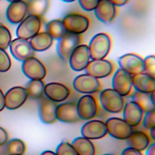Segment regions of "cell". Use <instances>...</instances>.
Here are the masks:
<instances>
[{
	"instance_id": "1",
	"label": "cell",
	"mask_w": 155,
	"mask_h": 155,
	"mask_svg": "<svg viewBox=\"0 0 155 155\" xmlns=\"http://www.w3.org/2000/svg\"><path fill=\"white\" fill-rule=\"evenodd\" d=\"M112 41L110 36L104 32L95 35L88 45L90 59H102L107 57L111 48Z\"/></svg>"
},
{
	"instance_id": "2",
	"label": "cell",
	"mask_w": 155,
	"mask_h": 155,
	"mask_svg": "<svg viewBox=\"0 0 155 155\" xmlns=\"http://www.w3.org/2000/svg\"><path fill=\"white\" fill-rule=\"evenodd\" d=\"M99 101L105 111L115 114L122 112L125 104L123 96L113 88L102 90L99 95Z\"/></svg>"
},
{
	"instance_id": "3",
	"label": "cell",
	"mask_w": 155,
	"mask_h": 155,
	"mask_svg": "<svg viewBox=\"0 0 155 155\" xmlns=\"http://www.w3.org/2000/svg\"><path fill=\"white\" fill-rule=\"evenodd\" d=\"M42 22L40 17L29 15L18 25L16 35L18 38L28 40L39 32Z\"/></svg>"
},
{
	"instance_id": "4",
	"label": "cell",
	"mask_w": 155,
	"mask_h": 155,
	"mask_svg": "<svg viewBox=\"0 0 155 155\" xmlns=\"http://www.w3.org/2000/svg\"><path fill=\"white\" fill-rule=\"evenodd\" d=\"M82 42L81 35L67 32L57 44V52L63 60H68L74 50Z\"/></svg>"
},
{
	"instance_id": "5",
	"label": "cell",
	"mask_w": 155,
	"mask_h": 155,
	"mask_svg": "<svg viewBox=\"0 0 155 155\" xmlns=\"http://www.w3.org/2000/svg\"><path fill=\"white\" fill-rule=\"evenodd\" d=\"M105 123L107 134L116 139L127 140L133 131V127L119 117H110Z\"/></svg>"
},
{
	"instance_id": "6",
	"label": "cell",
	"mask_w": 155,
	"mask_h": 155,
	"mask_svg": "<svg viewBox=\"0 0 155 155\" xmlns=\"http://www.w3.org/2000/svg\"><path fill=\"white\" fill-rule=\"evenodd\" d=\"M78 115L81 120H89L95 117L98 113V105L91 94L82 96L76 103Z\"/></svg>"
},
{
	"instance_id": "7",
	"label": "cell",
	"mask_w": 155,
	"mask_h": 155,
	"mask_svg": "<svg viewBox=\"0 0 155 155\" xmlns=\"http://www.w3.org/2000/svg\"><path fill=\"white\" fill-rule=\"evenodd\" d=\"M74 89L82 94H90L98 91L101 84L98 79L87 73L77 76L73 81Z\"/></svg>"
},
{
	"instance_id": "8",
	"label": "cell",
	"mask_w": 155,
	"mask_h": 155,
	"mask_svg": "<svg viewBox=\"0 0 155 155\" xmlns=\"http://www.w3.org/2000/svg\"><path fill=\"white\" fill-rule=\"evenodd\" d=\"M68 32L81 35L86 31L90 25L89 18L81 13H70L62 19Z\"/></svg>"
},
{
	"instance_id": "9",
	"label": "cell",
	"mask_w": 155,
	"mask_h": 155,
	"mask_svg": "<svg viewBox=\"0 0 155 155\" xmlns=\"http://www.w3.org/2000/svg\"><path fill=\"white\" fill-rule=\"evenodd\" d=\"M22 70L24 75L30 80H42L47 74L44 64L35 57L30 58L23 61Z\"/></svg>"
},
{
	"instance_id": "10",
	"label": "cell",
	"mask_w": 155,
	"mask_h": 155,
	"mask_svg": "<svg viewBox=\"0 0 155 155\" xmlns=\"http://www.w3.org/2000/svg\"><path fill=\"white\" fill-rule=\"evenodd\" d=\"M114 65L113 63L107 59H96L89 62L85 69V73L97 78H105L113 72Z\"/></svg>"
},
{
	"instance_id": "11",
	"label": "cell",
	"mask_w": 155,
	"mask_h": 155,
	"mask_svg": "<svg viewBox=\"0 0 155 155\" xmlns=\"http://www.w3.org/2000/svg\"><path fill=\"white\" fill-rule=\"evenodd\" d=\"M112 88L119 93L122 96L129 95L132 90L131 74L119 68L113 76Z\"/></svg>"
},
{
	"instance_id": "12",
	"label": "cell",
	"mask_w": 155,
	"mask_h": 155,
	"mask_svg": "<svg viewBox=\"0 0 155 155\" xmlns=\"http://www.w3.org/2000/svg\"><path fill=\"white\" fill-rule=\"evenodd\" d=\"M90 59L88 47L81 44L72 52L68 58L70 68L75 71H81L86 68Z\"/></svg>"
},
{
	"instance_id": "13",
	"label": "cell",
	"mask_w": 155,
	"mask_h": 155,
	"mask_svg": "<svg viewBox=\"0 0 155 155\" xmlns=\"http://www.w3.org/2000/svg\"><path fill=\"white\" fill-rule=\"evenodd\" d=\"M120 68L133 75L144 72V59L136 53H127L118 59Z\"/></svg>"
},
{
	"instance_id": "14",
	"label": "cell",
	"mask_w": 155,
	"mask_h": 155,
	"mask_svg": "<svg viewBox=\"0 0 155 155\" xmlns=\"http://www.w3.org/2000/svg\"><path fill=\"white\" fill-rule=\"evenodd\" d=\"M81 134L91 140L101 139L107 134L105 123L101 120H89L81 127Z\"/></svg>"
},
{
	"instance_id": "15",
	"label": "cell",
	"mask_w": 155,
	"mask_h": 155,
	"mask_svg": "<svg viewBox=\"0 0 155 155\" xmlns=\"http://www.w3.org/2000/svg\"><path fill=\"white\" fill-rule=\"evenodd\" d=\"M9 47L12 56L19 61L23 62L35 55V51L28 40L17 38L11 41Z\"/></svg>"
},
{
	"instance_id": "16",
	"label": "cell",
	"mask_w": 155,
	"mask_h": 155,
	"mask_svg": "<svg viewBox=\"0 0 155 155\" xmlns=\"http://www.w3.org/2000/svg\"><path fill=\"white\" fill-rule=\"evenodd\" d=\"M28 93L25 88L17 86L10 88L4 96L5 107L8 110H16L21 107L27 101Z\"/></svg>"
},
{
	"instance_id": "17",
	"label": "cell",
	"mask_w": 155,
	"mask_h": 155,
	"mask_svg": "<svg viewBox=\"0 0 155 155\" xmlns=\"http://www.w3.org/2000/svg\"><path fill=\"white\" fill-rule=\"evenodd\" d=\"M58 104L45 96L39 99L38 111L41 122L45 124H52L58 120L56 117V108Z\"/></svg>"
},
{
	"instance_id": "18",
	"label": "cell",
	"mask_w": 155,
	"mask_h": 155,
	"mask_svg": "<svg viewBox=\"0 0 155 155\" xmlns=\"http://www.w3.org/2000/svg\"><path fill=\"white\" fill-rule=\"evenodd\" d=\"M144 112L141 107L131 100L124 104L122 110L123 119L131 127L139 126L142 121Z\"/></svg>"
},
{
	"instance_id": "19",
	"label": "cell",
	"mask_w": 155,
	"mask_h": 155,
	"mask_svg": "<svg viewBox=\"0 0 155 155\" xmlns=\"http://www.w3.org/2000/svg\"><path fill=\"white\" fill-rule=\"evenodd\" d=\"M94 10L96 17L105 24L112 22L118 12L117 7L109 0H99Z\"/></svg>"
},
{
	"instance_id": "20",
	"label": "cell",
	"mask_w": 155,
	"mask_h": 155,
	"mask_svg": "<svg viewBox=\"0 0 155 155\" xmlns=\"http://www.w3.org/2000/svg\"><path fill=\"white\" fill-rule=\"evenodd\" d=\"M57 120L64 123H76L81 119L76 108V103L73 102H63L58 105L56 108Z\"/></svg>"
},
{
	"instance_id": "21",
	"label": "cell",
	"mask_w": 155,
	"mask_h": 155,
	"mask_svg": "<svg viewBox=\"0 0 155 155\" xmlns=\"http://www.w3.org/2000/svg\"><path fill=\"white\" fill-rule=\"evenodd\" d=\"M70 94V89L63 84L52 82L45 85L44 96L54 102L65 101Z\"/></svg>"
},
{
	"instance_id": "22",
	"label": "cell",
	"mask_w": 155,
	"mask_h": 155,
	"mask_svg": "<svg viewBox=\"0 0 155 155\" xmlns=\"http://www.w3.org/2000/svg\"><path fill=\"white\" fill-rule=\"evenodd\" d=\"M28 11V3L23 0L11 2L6 10L7 20L13 24H19L26 16Z\"/></svg>"
},
{
	"instance_id": "23",
	"label": "cell",
	"mask_w": 155,
	"mask_h": 155,
	"mask_svg": "<svg viewBox=\"0 0 155 155\" xmlns=\"http://www.w3.org/2000/svg\"><path fill=\"white\" fill-rule=\"evenodd\" d=\"M132 85L136 91L151 93L155 91V78L145 72L131 75Z\"/></svg>"
},
{
	"instance_id": "24",
	"label": "cell",
	"mask_w": 155,
	"mask_h": 155,
	"mask_svg": "<svg viewBox=\"0 0 155 155\" xmlns=\"http://www.w3.org/2000/svg\"><path fill=\"white\" fill-rule=\"evenodd\" d=\"M126 140L129 147L140 151L145 150L151 143L150 136L143 131H133Z\"/></svg>"
},
{
	"instance_id": "25",
	"label": "cell",
	"mask_w": 155,
	"mask_h": 155,
	"mask_svg": "<svg viewBox=\"0 0 155 155\" xmlns=\"http://www.w3.org/2000/svg\"><path fill=\"white\" fill-rule=\"evenodd\" d=\"M29 42L35 51H43L51 47L53 44V39L48 32L42 31L30 39Z\"/></svg>"
},
{
	"instance_id": "26",
	"label": "cell",
	"mask_w": 155,
	"mask_h": 155,
	"mask_svg": "<svg viewBox=\"0 0 155 155\" xmlns=\"http://www.w3.org/2000/svg\"><path fill=\"white\" fill-rule=\"evenodd\" d=\"M155 91L151 93H145L136 91L132 96V100L136 102L143 112L155 110Z\"/></svg>"
},
{
	"instance_id": "27",
	"label": "cell",
	"mask_w": 155,
	"mask_h": 155,
	"mask_svg": "<svg viewBox=\"0 0 155 155\" xmlns=\"http://www.w3.org/2000/svg\"><path fill=\"white\" fill-rule=\"evenodd\" d=\"M71 145L78 155H95L96 148L91 140L83 136L77 137Z\"/></svg>"
},
{
	"instance_id": "28",
	"label": "cell",
	"mask_w": 155,
	"mask_h": 155,
	"mask_svg": "<svg viewBox=\"0 0 155 155\" xmlns=\"http://www.w3.org/2000/svg\"><path fill=\"white\" fill-rule=\"evenodd\" d=\"M45 84L42 80H30L26 85L28 97L31 99H39L44 96Z\"/></svg>"
},
{
	"instance_id": "29",
	"label": "cell",
	"mask_w": 155,
	"mask_h": 155,
	"mask_svg": "<svg viewBox=\"0 0 155 155\" xmlns=\"http://www.w3.org/2000/svg\"><path fill=\"white\" fill-rule=\"evenodd\" d=\"M46 31L48 32L53 39L59 40L67 32L62 19H53L48 22L46 25Z\"/></svg>"
},
{
	"instance_id": "30",
	"label": "cell",
	"mask_w": 155,
	"mask_h": 155,
	"mask_svg": "<svg viewBox=\"0 0 155 155\" xmlns=\"http://www.w3.org/2000/svg\"><path fill=\"white\" fill-rule=\"evenodd\" d=\"M50 3V0H31L28 4V13L41 18L48 10Z\"/></svg>"
},
{
	"instance_id": "31",
	"label": "cell",
	"mask_w": 155,
	"mask_h": 155,
	"mask_svg": "<svg viewBox=\"0 0 155 155\" xmlns=\"http://www.w3.org/2000/svg\"><path fill=\"white\" fill-rule=\"evenodd\" d=\"M26 150V145L23 140L19 139H13L6 143L5 147V154H21L23 155Z\"/></svg>"
},
{
	"instance_id": "32",
	"label": "cell",
	"mask_w": 155,
	"mask_h": 155,
	"mask_svg": "<svg viewBox=\"0 0 155 155\" xmlns=\"http://www.w3.org/2000/svg\"><path fill=\"white\" fill-rule=\"evenodd\" d=\"M12 41V35L8 28L0 23V48L7 49Z\"/></svg>"
},
{
	"instance_id": "33",
	"label": "cell",
	"mask_w": 155,
	"mask_h": 155,
	"mask_svg": "<svg viewBox=\"0 0 155 155\" xmlns=\"http://www.w3.org/2000/svg\"><path fill=\"white\" fill-rule=\"evenodd\" d=\"M56 155H78L71 143L67 141H62L56 148Z\"/></svg>"
},
{
	"instance_id": "34",
	"label": "cell",
	"mask_w": 155,
	"mask_h": 155,
	"mask_svg": "<svg viewBox=\"0 0 155 155\" xmlns=\"http://www.w3.org/2000/svg\"><path fill=\"white\" fill-rule=\"evenodd\" d=\"M11 59L7 53L0 48V72H6L11 67Z\"/></svg>"
},
{
	"instance_id": "35",
	"label": "cell",
	"mask_w": 155,
	"mask_h": 155,
	"mask_svg": "<svg viewBox=\"0 0 155 155\" xmlns=\"http://www.w3.org/2000/svg\"><path fill=\"white\" fill-rule=\"evenodd\" d=\"M144 72L155 78V56L150 55L144 59Z\"/></svg>"
},
{
	"instance_id": "36",
	"label": "cell",
	"mask_w": 155,
	"mask_h": 155,
	"mask_svg": "<svg viewBox=\"0 0 155 155\" xmlns=\"http://www.w3.org/2000/svg\"><path fill=\"white\" fill-rule=\"evenodd\" d=\"M142 122L143 126L148 130L155 128V110L145 112Z\"/></svg>"
},
{
	"instance_id": "37",
	"label": "cell",
	"mask_w": 155,
	"mask_h": 155,
	"mask_svg": "<svg viewBox=\"0 0 155 155\" xmlns=\"http://www.w3.org/2000/svg\"><path fill=\"white\" fill-rule=\"evenodd\" d=\"M99 0H78L81 7L88 12L94 10Z\"/></svg>"
},
{
	"instance_id": "38",
	"label": "cell",
	"mask_w": 155,
	"mask_h": 155,
	"mask_svg": "<svg viewBox=\"0 0 155 155\" xmlns=\"http://www.w3.org/2000/svg\"><path fill=\"white\" fill-rule=\"evenodd\" d=\"M120 155H143V154L142 153V151L128 147L124 148L122 150Z\"/></svg>"
},
{
	"instance_id": "39",
	"label": "cell",
	"mask_w": 155,
	"mask_h": 155,
	"mask_svg": "<svg viewBox=\"0 0 155 155\" xmlns=\"http://www.w3.org/2000/svg\"><path fill=\"white\" fill-rule=\"evenodd\" d=\"M8 141V134L7 132L0 127V146L6 144Z\"/></svg>"
},
{
	"instance_id": "40",
	"label": "cell",
	"mask_w": 155,
	"mask_h": 155,
	"mask_svg": "<svg viewBox=\"0 0 155 155\" xmlns=\"http://www.w3.org/2000/svg\"><path fill=\"white\" fill-rule=\"evenodd\" d=\"M145 150V155H155V143H151Z\"/></svg>"
},
{
	"instance_id": "41",
	"label": "cell",
	"mask_w": 155,
	"mask_h": 155,
	"mask_svg": "<svg viewBox=\"0 0 155 155\" xmlns=\"http://www.w3.org/2000/svg\"><path fill=\"white\" fill-rule=\"evenodd\" d=\"M116 7L117 6H122L126 4L130 0H109Z\"/></svg>"
},
{
	"instance_id": "42",
	"label": "cell",
	"mask_w": 155,
	"mask_h": 155,
	"mask_svg": "<svg viewBox=\"0 0 155 155\" xmlns=\"http://www.w3.org/2000/svg\"><path fill=\"white\" fill-rule=\"evenodd\" d=\"M5 107V102H4V95L3 92L0 88V111H1Z\"/></svg>"
},
{
	"instance_id": "43",
	"label": "cell",
	"mask_w": 155,
	"mask_h": 155,
	"mask_svg": "<svg viewBox=\"0 0 155 155\" xmlns=\"http://www.w3.org/2000/svg\"><path fill=\"white\" fill-rule=\"evenodd\" d=\"M40 155H56L55 152L51 150H45L41 153Z\"/></svg>"
},
{
	"instance_id": "44",
	"label": "cell",
	"mask_w": 155,
	"mask_h": 155,
	"mask_svg": "<svg viewBox=\"0 0 155 155\" xmlns=\"http://www.w3.org/2000/svg\"><path fill=\"white\" fill-rule=\"evenodd\" d=\"M150 130V137L154 140H155V128H153L149 130Z\"/></svg>"
},
{
	"instance_id": "45",
	"label": "cell",
	"mask_w": 155,
	"mask_h": 155,
	"mask_svg": "<svg viewBox=\"0 0 155 155\" xmlns=\"http://www.w3.org/2000/svg\"><path fill=\"white\" fill-rule=\"evenodd\" d=\"M62 1L64 2H73L76 0H62Z\"/></svg>"
},
{
	"instance_id": "46",
	"label": "cell",
	"mask_w": 155,
	"mask_h": 155,
	"mask_svg": "<svg viewBox=\"0 0 155 155\" xmlns=\"http://www.w3.org/2000/svg\"><path fill=\"white\" fill-rule=\"evenodd\" d=\"M7 1L11 2H16V1H21V0H7Z\"/></svg>"
},
{
	"instance_id": "47",
	"label": "cell",
	"mask_w": 155,
	"mask_h": 155,
	"mask_svg": "<svg viewBox=\"0 0 155 155\" xmlns=\"http://www.w3.org/2000/svg\"><path fill=\"white\" fill-rule=\"evenodd\" d=\"M102 155H116V154H112V153H106V154H103Z\"/></svg>"
},
{
	"instance_id": "48",
	"label": "cell",
	"mask_w": 155,
	"mask_h": 155,
	"mask_svg": "<svg viewBox=\"0 0 155 155\" xmlns=\"http://www.w3.org/2000/svg\"><path fill=\"white\" fill-rule=\"evenodd\" d=\"M0 155H3V154H2V152H1V151H0Z\"/></svg>"
},
{
	"instance_id": "49",
	"label": "cell",
	"mask_w": 155,
	"mask_h": 155,
	"mask_svg": "<svg viewBox=\"0 0 155 155\" xmlns=\"http://www.w3.org/2000/svg\"><path fill=\"white\" fill-rule=\"evenodd\" d=\"M12 155H21V154H12Z\"/></svg>"
}]
</instances>
